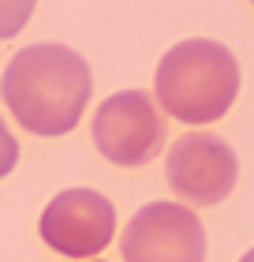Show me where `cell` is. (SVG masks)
<instances>
[{
	"instance_id": "5b68a950",
	"label": "cell",
	"mask_w": 254,
	"mask_h": 262,
	"mask_svg": "<svg viewBox=\"0 0 254 262\" xmlns=\"http://www.w3.org/2000/svg\"><path fill=\"white\" fill-rule=\"evenodd\" d=\"M124 262H205V229L179 202H150L127 221Z\"/></svg>"
},
{
	"instance_id": "9c48e42d",
	"label": "cell",
	"mask_w": 254,
	"mask_h": 262,
	"mask_svg": "<svg viewBox=\"0 0 254 262\" xmlns=\"http://www.w3.org/2000/svg\"><path fill=\"white\" fill-rule=\"evenodd\" d=\"M239 262H254V247H250V251H247L243 258H239Z\"/></svg>"
},
{
	"instance_id": "ba28073f",
	"label": "cell",
	"mask_w": 254,
	"mask_h": 262,
	"mask_svg": "<svg viewBox=\"0 0 254 262\" xmlns=\"http://www.w3.org/2000/svg\"><path fill=\"white\" fill-rule=\"evenodd\" d=\"M15 161H19V142L8 131L4 116H0V176H8L11 169H15Z\"/></svg>"
},
{
	"instance_id": "8992f818",
	"label": "cell",
	"mask_w": 254,
	"mask_h": 262,
	"mask_svg": "<svg viewBox=\"0 0 254 262\" xmlns=\"http://www.w3.org/2000/svg\"><path fill=\"white\" fill-rule=\"evenodd\" d=\"M116 229V210L101 191L90 187H71L60 191L41 213V240L56 255L67 258H90L105 251Z\"/></svg>"
},
{
	"instance_id": "30bf717a",
	"label": "cell",
	"mask_w": 254,
	"mask_h": 262,
	"mask_svg": "<svg viewBox=\"0 0 254 262\" xmlns=\"http://www.w3.org/2000/svg\"><path fill=\"white\" fill-rule=\"evenodd\" d=\"M98 262H101V258H98Z\"/></svg>"
},
{
	"instance_id": "3957f363",
	"label": "cell",
	"mask_w": 254,
	"mask_h": 262,
	"mask_svg": "<svg viewBox=\"0 0 254 262\" xmlns=\"http://www.w3.org/2000/svg\"><path fill=\"white\" fill-rule=\"evenodd\" d=\"M165 116L142 90H120L94 116V146L116 165H146L165 146Z\"/></svg>"
},
{
	"instance_id": "6da1fadb",
	"label": "cell",
	"mask_w": 254,
	"mask_h": 262,
	"mask_svg": "<svg viewBox=\"0 0 254 262\" xmlns=\"http://www.w3.org/2000/svg\"><path fill=\"white\" fill-rule=\"evenodd\" d=\"M94 79L86 60L67 45H30L15 53L0 79L11 116L34 135H67L90 101Z\"/></svg>"
},
{
	"instance_id": "7a4b0ae2",
	"label": "cell",
	"mask_w": 254,
	"mask_h": 262,
	"mask_svg": "<svg viewBox=\"0 0 254 262\" xmlns=\"http://www.w3.org/2000/svg\"><path fill=\"white\" fill-rule=\"evenodd\" d=\"M157 105L183 124H213L239 94V64L221 41L191 38L172 45L153 71Z\"/></svg>"
},
{
	"instance_id": "52a82bcc",
	"label": "cell",
	"mask_w": 254,
	"mask_h": 262,
	"mask_svg": "<svg viewBox=\"0 0 254 262\" xmlns=\"http://www.w3.org/2000/svg\"><path fill=\"white\" fill-rule=\"evenodd\" d=\"M38 0H0V38H15L30 23V11Z\"/></svg>"
},
{
	"instance_id": "277c9868",
	"label": "cell",
	"mask_w": 254,
	"mask_h": 262,
	"mask_svg": "<svg viewBox=\"0 0 254 262\" xmlns=\"http://www.w3.org/2000/svg\"><path fill=\"white\" fill-rule=\"evenodd\" d=\"M239 180L236 150L210 131H187L168 150V187L191 206H217Z\"/></svg>"
}]
</instances>
